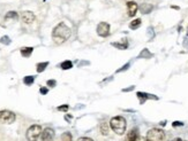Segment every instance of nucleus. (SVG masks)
Here are the masks:
<instances>
[{
	"mask_svg": "<svg viewBox=\"0 0 188 141\" xmlns=\"http://www.w3.org/2000/svg\"><path fill=\"white\" fill-rule=\"evenodd\" d=\"M130 67V63H127V64H125V65H123L121 67V69H118L117 72H121V71H125V70H127L128 68Z\"/></svg>",
	"mask_w": 188,
	"mask_h": 141,
	"instance_id": "nucleus-26",
	"label": "nucleus"
},
{
	"mask_svg": "<svg viewBox=\"0 0 188 141\" xmlns=\"http://www.w3.org/2000/svg\"><path fill=\"white\" fill-rule=\"evenodd\" d=\"M0 43L4 44V45H9L12 41H11V38H9L8 36H4V37L0 38Z\"/></svg>",
	"mask_w": 188,
	"mask_h": 141,
	"instance_id": "nucleus-22",
	"label": "nucleus"
},
{
	"mask_svg": "<svg viewBox=\"0 0 188 141\" xmlns=\"http://www.w3.org/2000/svg\"><path fill=\"white\" fill-rule=\"evenodd\" d=\"M8 20H12L14 22H16L19 20V15H18L16 12H8L5 15V21H8Z\"/></svg>",
	"mask_w": 188,
	"mask_h": 141,
	"instance_id": "nucleus-14",
	"label": "nucleus"
},
{
	"mask_svg": "<svg viewBox=\"0 0 188 141\" xmlns=\"http://www.w3.org/2000/svg\"><path fill=\"white\" fill-rule=\"evenodd\" d=\"M21 19H22V21H23L26 24H31L33 21H35V14H33V12H30V10L22 12Z\"/></svg>",
	"mask_w": 188,
	"mask_h": 141,
	"instance_id": "nucleus-8",
	"label": "nucleus"
},
{
	"mask_svg": "<svg viewBox=\"0 0 188 141\" xmlns=\"http://www.w3.org/2000/svg\"><path fill=\"white\" fill-rule=\"evenodd\" d=\"M112 46L118 48V50L123 51V50L128 48V41H127V39H123V41H120V43H112Z\"/></svg>",
	"mask_w": 188,
	"mask_h": 141,
	"instance_id": "nucleus-12",
	"label": "nucleus"
},
{
	"mask_svg": "<svg viewBox=\"0 0 188 141\" xmlns=\"http://www.w3.org/2000/svg\"><path fill=\"white\" fill-rule=\"evenodd\" d=\"M72 118H73V117H72V116H69V115H66L65 116V119L67 121V122H71Z\"/></svg>",
	"mask_w": 188,
	"mask_h": 141,
	"instance_id": "nucleus-30",
	"label": "nucleus"
},
{
	"mask_svg": "<svg viewBox=\"0 0 188 141\" xmlns=\"http://www.w3.org/2000/svg\"><path fill=\"white\" fill-rule=\"evenodd\" d=\"M33 82H35V76H26V77L23 78V83L26 84L27 86L33 85Z\"/></svg>",
	"mask_w": 188,
	"mask_h": 141,
	"instance_id": "nucleus-19",
	"label": "nucleus"
},
{
	"mask_svg": "<svg viewBox=\"0 0 188 141\" xmlns=\"http://www.w3.org/2000/svg\"><path fill=\"white\" fill-rule=\"evenodd\" d=\"M140 139V133H139V128H134L130 130L128 133V141H139Z\"/></svg>",
	"mask_w": 188,
	"mask_h": 141,
	"instance_id": "nucleus-11",
	"label": "nucleus"
},
{
	"mask_svg": "<svg viewBox=\"0 0 188 141\" xmlns=\"http://www.w3.org/2000/svg\"><path fill=\"white\" fill-rule=\"evenodd\" d=\"M97 34L103 37V38H106L110 36V24L107 22H100L97 26Z\"/></svg>",
	"mask_w": 188,
	"mask_h": 141,
	"instance_id": "nucleus-6",
	"label": "nucleus"
},
{
	"mask_svg": "<svg viewBox=\"0 0 188 141\" xmlns=\"http://www.w3.org/2000/svg\"><path fill=\"white\" fill-rule=\"evenodd\" d=\"M57 109L59 110V111H68V109H69V106L68 104H64V106H59Z\"/></svg>",
	"mask_w": 188,
	"mask_h": 141,
	"instance_id": "nucleus-24",
	"label": "nucleus"
},
{
	"mask_svg": "<svg viewBox=\"0 0 188 141\" xmlns=\"http://www.w3.org/2000/svg\"><path fill=\"white\" fill-rule=\"evenodd\" d=\"M16 116L11 110H0V123L2 124H12L15 122Z\"/></svg>",
	"mask_w": 188,
	"mask_h": 141,
	"instance_id": "nucleus-5",
	"label": "nucleus"
},
{
	"mask_svg": "<svg viewBox=\"0 0 188 141\" xmlns=\"http://www.w3.org/2000/svg\"><path fill=\"white\" fill-rule=\"evenodd\" d=\"M172 126H173V128H178V126H183V123H182V122H179V121H177V122H173V123H172Z\"/></svg>",
	"mask_w": 188,
	"mask_h": 141,
	"instance_id": "nucleus-27",
	"label": "nucleus"
},
{
	"mask_svg": "<svg viewBox=\"0 0 188 141\" xmlns=\"http://www.w3.org/2000/svg\"><path fill=\"white\" fill-rule=\"evenodd\" d=\"M110 128L111 130L118 135H123L126 132L127 128V122L123 116H116L113 118H111L110 121Z\"/></svg>",
	"mask_w": 188,
	"mask_h": 141,
	"instance_id": "nucleus-2",
	"label": "nucleus"
},
{
	"mask_svg": "<svg viewBox=\"0 0 188 141\" xmlns=\"http://www.w3.org/2000/svg\"><path fill=\"white\" fill-rule=\"evenodd\" d=\"M137 98L140 99V102L143 103L145 100H148V99H151V100H158V98L155 95H152V94H148V93H143V92H137L136 93Z\"/></svg>",
	"mask_w": 188,
	"mask_h": 141,
	"instance_id": "nucleus-10",
	"label": "nucleus"
},
{
	"mask_svg": "<svg viewBox=\"0 0 188 141\" xmlns=\"http://www.w3.org/2000/svg\"><path fill=\"white\" fill-rule=\"evenodd\" d=\"M140 10H141L142 14H149L152 10V6L149 5V4H143L142 6L140 7Z\"/></svg>",
	"mask_w": 188,
	"mask_h": 141,
	"instance_id": "nucleus-17",
	"label": "nucleus"
},
{
	"mask_svg": "<svg viewBox=\"0 0 188 141\" xmlns=\"http://www.w3.org/2000/svg\"><path fill=\"white\" fill-rule=\"evenodd\" d=\"M151 56H152V54H151L147 48H144V50L141 52V54L139 55V58H151Z\"/></svg>",
	"mask_w": 188,
	"mask_h": 141,
	"instance_id": "nucleus-20",
	"label": "nucleus"
},
{
	"mask_svg": "<svg viewBox=\"0 0 188 141\" xmlns=\"http://www.w3.org/2000/svg\"><path fill=\"white\" fill-rule=\"evenodd\" d=\"M39 93L43 94V95H46V94L49 93V88H46V87H40V88H39Z\"/></svg>",
	"mask_w": 188,
	"mask_h": 141,
	"instance_id": "nucleus-25",
	"label": "nucleus"
},
{
	"mask_svg": "<svg viewBox=\"0 0 188 141\" xmlns=\"http://www.w3.org/2000/svg\"><path fill=\"white\" fill-rule=\"evenodd\" d=\"M54 135H56V132L54 130L51 128H46L43 130L42 132V141H53L54 139Z\"/></svg>",
	"mask_w": 188,
	"mask_h": 141,
	"instance_id": "nucleus-7",
	"label": "nucleus"
},
{
	"mask_svg": "<svg viewBox=\"0 0 188 141\" xmlns=\"http://www.w3.org/2000/svg\"><path fill=\"white\" fill-rule=\"evenodd\" d=\"M47 65H49V62H47V61H46V62H40V63H37V65H36V70H37L38 74H40V72H43V71L45 70Z\"/></svg>",
	"mask_w": 188,
	"mask_h": 141,
	"instance_id": "nucleus-18",
	"label": "nucleus"
},
{
	"mask_svg": "<svg viewBox=\"0 0 188 141\" xmlns=\"http://www.w3.org/2000/svg\"><path fill=\"white\" fill-rule=\"evenodd\" d=\"M78 141H94L92 139H90V138H87V136H83V138H80Z\"/></svg>",
	"mask_w": 188,
	"mask_h": 141,
	"instance_id": "nucleus-28",
	"label": "nucleus"
},
{
	"mask_svg": "<svg viewBox=\"0 0 188 141\" xmlns=\"http://www.w3.org/2000/svg\"><path fill=\"white\" fill-rule=\"evenodd\" d=\"M46 84H47V86H49V87H52V88L57 86V82H56L54 79H49V80L46 82Z\"/></svg>",
	"mask_w": 188,
	"mask_h": 141,
	"instance_id": "nucleus-23",
	"label": "nucleus"
},
{
	"mask_svg": "<svg viewBox=\"0 0 188 141\" xmlns=\"http://www.w3.org/2000/svg\"><path fill=\"white\" fill-rule=\"evenodd\" d=\"M72 30L68 26H66L65 22H60L59 24L54 26L52 31V39L54 40L56 44H62L66 40L71 38Z\"/></svg>",
	"mask_w": 188,
	"mask_h": 141,
	"instance_id": "nucleus-1",
	"label": "nucleus"
},
{
	"mask_svg": "<svg viewBox=\"0 0 188 141\" xmlns=\"http://www.w3.org/2000/svg\"><path fill=\"white\" fill-rule=\"evenodd\" d=\"M134 90V86H130L128 88H123V92H130V91Z\"/></svg>",
	"mask_w": 188,
	"mask_h": 141,
	"instance_id": "nucleus-29",
	"label": "nucleus"
},
{
	"mask_svg": "<svg viewBox=\"0 0 188 141\" xmlns=\"http://www.w3.org/2000/svg\"><path fill=\"white\" fill-rule=\"evenodd\" d=\"M73 136H72L71 132H65L61 134V141H72Z\"/></svg>",
	"mask_w": 188,
	"mask_h": 141,
	"instance_id": "nucleus-21",
	"label": "nucleus"
},
{
	"mask_svg": "<svg viewBox=\"0 0 188 141\" xmlns=\"http://www.w3.org/2000/svg\"><path fill=\"white\" fill-rule=\"evenodd\" d=\"M42 126L40 125H31L30 128L27 130V133H26V138L28 141H37L38 138L42 135Z\"/></svg>",
	"mask_w": 188,
	"mask_h": 141,
	"instance_id": "nucleus-3",
	"label": "nucleus"
},
{
	"mask_svg": "<svg viewBox=\"0 0 188 141\" xmlns=\"http://www.w3.org/2000/svg\"><path fill=\"white\" fill-rule=\"evenodd\" d=\"M187 36H188V30H187Z\"/></svg>",
	"mask_w": 188,
	"mask_h": 141,
	"instance_id": "nucleus-31",
	"label": "nucleus"
},
{
	"mask_svg": "<svg viewBox=\"0 0 188 141\" xmlns=\"http://www.w3.org/2000/svg\"><path fill=\"white\" fill-rule=\"evenodd\" d=\"M141 24H142L141 19H135L129 23V28L132 30H136V29H139V28L141 26Z\"/></svg>",
	"mask_w": 188,
	"mask_h": 141,
	"instance_id": "nucleus-15",
	"label": "nucleus"
},
{
	"mask_svg": "<svg viewBox=\"0 0 188 141\" xmlns=\"http://www.w3.org/2000/svg\"><path fill=\"white\" fill-rule=\"evenodd\" d=\"M165 133L161 128H151L147 133L145 141H164Z\"/></svg>",
	"mask_w": 188,
	"mask_h": 141,
	"instance_id": "nucleus-4",
	"label": "nucleus"
},
{
	"mask_svg": "<svg viewBox=\"0 0 188 141\" xmlns=\"http://www.w3.org/2000/svg\"><path fill=\"white\" fill-rule=\"evenodd\" d=\"M59 67H60V69H62V70H69V69L73 68V62L66 60V61H64V62H61V63L59 64Z\"/></svg>",
	"mask_w": 188,
	"mask_h": 141,
	"instance_id": "nucleus-16",
	"label": "nucleus"
},
{
	"mask_svg": "<svg viewBox=\"0 0 188 141\" xmlns=\"http://www.w3.org/2000/svg\"><path fill=\"white\" fill-rule=\"evenodd\" d=\"M20 52H21V55H22L23 58H30L33 52V47H22V48L20 50Z\"/></svg>",
	"mask_w": 188,
	"mask_h": 141,
	"instance_id": "nucleus-13",
	"label": "nucleus"
},
{
	"mask_svg": "<svg viewBox=\"0 0 188 141\" xmlns=\"http://www.w3.org/2000/svg\"><path fill=\"white\" fill-rule=\"evenodd\" d=\"M127 9H128V16L133 17V16H135L137 9H139V6L135 1H128L127 2Z\"/></svg>",
	"mask_w": 188,
	"mask_h": 141,
	"instance_id": "nucleus-9",
	"label": "nucleus"
}]
</instances>
